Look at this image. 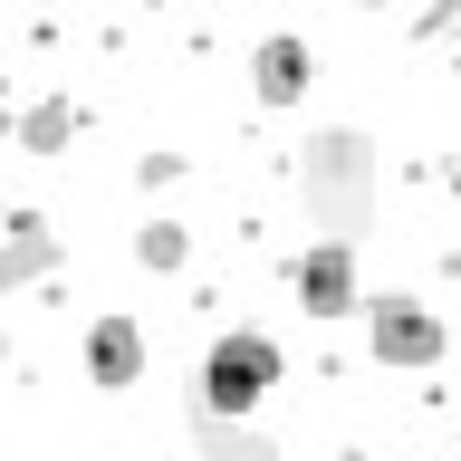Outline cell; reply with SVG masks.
Returning <instances> with one entry per match:
<instances>
[{"mask_svg":"<svg viewBox=\"0 0 461 461\" xmlns=\"http://www.w3.org/2000/svg\"><path fill=\"white\" fill-rule=\"evenodd\" d=\"M298 212H308L317 240L366 250L375 212H384V144L366 125H308V144H298Z\"/></svg>","mask_w":461,"mask_h":461,"instance_id":"obj_1","label":"cell"},{"mask_svg":"<svg viewBox=\"0 0 461 461\" xmlns=\"http://www.w3.org/2000/svg\"><path fill=\"white\" fill-rule=\"evenodd\" d=\"M288 375L279 337L269 327H221V337L202 346V375H193V403L202 413H221V423H250L259 403H269V384Z\"/></svg>","mask_w":461,"mask_h":461,"instance_id":"obj_2","label":"cell"},{"mask_svg":"<svg viewBox=\"0 0 461 461\" xmlns=\"http://www.w3.org/2000/svg\"><path fill=\"white\" fill-rule=\"evenodd\" d=\"M366 356L394 375H423L452 356V327L423 308V298H403V288H384V298H366Z\"/></svg>","mask_w":461,"mask_h":461,"instance_id":"obj_3","label":"cell"},{"mask_svg":"<svg viewBox=\"0 0 461 461\" xmlns=\"http://www.w3.org/2000/svg\"><path fill=\"white\" fill-rule=\"evenodd\" d=\"M288 298L308 317H366V279H356V250L337 240H308V250L288 259Z\"/></svg>","mask_w":461,"mask_h":461,"instance_id":"obj_4","label":"cell"},{"mask_svg":"<svg viewBox=\"0 0 461 461\" xmlns=\"http://www.w3.org/2000/svg\"><path fill=\"white\" fill-rule=\"evenodd\" d=\"M308 77H317V49L298 39V29H269V39L250 49V96H259L269 115L298 106V96H308Z\"/></svg>","mask_w":461,"mask_h":461,"instance_id":"obj_5","label":"cell"},{"mask_svg":"<svg viewBox=\"0 0 461 461\" xmlns=\"http://www.w3.org/2000/svg\"><path fill=\"white\" fill-rule=\"evenodd\" d=\"M86 384L96 394H125V384H144V327L125 308H106L96 327H86Z\"/></svg>","mask_w":461,"mask_h":461,"instance_id":"obj_6","label":"cell"},{"mask_svg":"<svg viewBox=\"0 0 461 461\" xmlns=\"http://www.w3.org/2000/svg\"><path fill=\"white\" fill-rule=\"evenodd\" d=\"M77 135H86V106L68 86H49V96H29V106L10 115V144H20V154H68Z\"/></svg>","mask_w":461,"mask_h":461,"instance_id":"obj_7","label":"cell"},{"mask_svg":"<svg viewBox=\"0 0 461 461\" xmlns=\"http://www.w3.org/2000/svg\"><path fill=\"white\" fill-rule=\"evenodd\" d=\"M193 452L202 461H288L259 423H221V413H202V403H193Z\"/></svg>","mask_w":461,"mask_h":461,"instance_id":"obj_8","label":"cell"},{"mask_svg":"<svg viewBox=\"0 0 461 461\" xmlns=\"http://www.w3.org/2000/svg\"><path fill=\"white\" fill-rule=\"evenodd\" d=\"M0 259L20 269V288L49 279V269H58V230L39 221V212H10V221H0Z\"/></svg>","mask_w":461,"mask_h":461,"instance_id":"obj_9","label":"cell"},{"mask_svg":"<svg viewBox=\"0 0 461 461\" xmlns=\"http://www.w3.org/2000/svg\"><path fill=\"white\" fill-rule=\"evenodd\" d=\"M125 250H135V269H144V279H173V269L193 259V230L173 221V212H154V221H144L135 240H125Z\"/></svg>","mask_w":461,"mask_h":461,"instance_id":"obj_10","label":"cell"},{"mask_svg":"<svg viewBox=\"0 0 461 461\" xmlns=\"http://www.w3.org/2000/svg\"><path fill=\"white\" fill-rule=\"evenodd\" d=\"M183 154H173V144H154V154H135V193H173V183H183Z\"/></svg>","mask_w":461,"mask_h":461,"instance_id":"obj_11","label":"cell"},{"mask_svg":"<svg viewBox=\"0 0 461 461\" xmlns=\"http://www.w3.org/2000/svg\"><path fill=\"white\" fill-rule=\"evenodd\" d=\"M10 298H20V269H10V259H0V308H10Z\"/></svg>","mask_w":461,"mask_h":461,"instance_id":"obj_12","label":"cell"},{"mask_svg":"<svg viewBox=\"0 0 461 461\" xmlns=\"http://www.w3.org/2000/svg\"><path fill=\"white\" fill-rule=\"evenodd\" d=\"M452 202H461V164H452Z\"/></svg>","mask_w":461,"mask_h":461,"instance_id":"obj_13","label":"cell"}]
</instances>
